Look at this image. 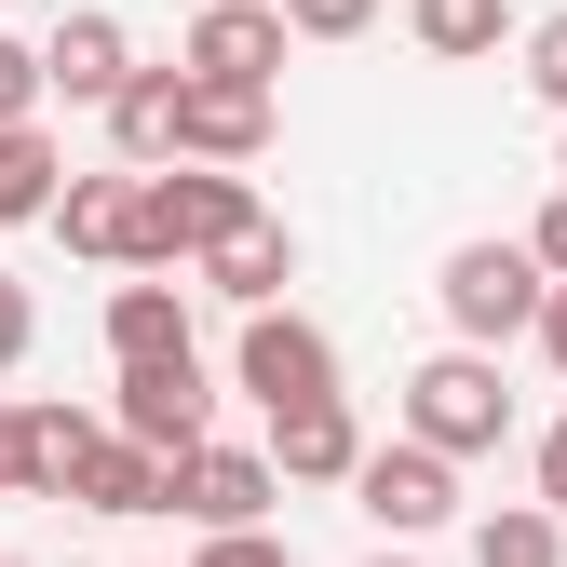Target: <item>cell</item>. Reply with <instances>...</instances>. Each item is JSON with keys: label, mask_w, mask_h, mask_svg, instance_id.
Here are the masks:
<instances>
[{"label": "cell", "mask_w": 567, "mask_h": 567, "mask_svg": "<svg viewBox=\"0 0 567 567\" xmlns=\"http://www.w3.org/2000/svg\"><path fill=\"white\" fill-rule=\"evenodd\" d=\"M244 163H176V176H150L135 163V203H122V270H189L203 244H217L230 217H244Z\"/></svg>", "instance_id": "obj_1"}, {"label": "cell", "mask_w": 567, "mask_h": 567, "mask_svg": "<svg viewBox=\"0 0 567 567\" xmlns=\"http://www.w3.org/2000/svg\"><path fill=\"white\" fill-rule=\"evenodd\" d=\"M405 433L419 446H446V460H486L514 433V392H501V365H486V351L460 338V351H433V365L405 379Z\"/></svg>", "instance_id": "obj_2"}, {"label": "cell", "mask_w": 567, "mask_h": 567, "mask_svg": "<svg viewBox=\"0 0 567 567\" xmlns=\"http://www.w3.org/2000/svg\"><path fill=\"white\" fill-rule=\"evenodd\" d=\"M540 284H554V270H540L527 244H460V257L433 270V298H446V324H460L473 351H501V338L540 324Z\"/></svg>", "instance_id": "obj_3"}, {"label": "cell", "mask_w": 567, "mask_h": 567, "mask_svg": "<svg viewBox=\"0 0 567 567\" xmlns=\"http://www.w3.org/2000/svg\"><path fill=\"white\" fill-rule=\"evenodd\" d=\"M203 419H217V392H203L189 351H150V365H122V392H109V433H122V446H150V460H189V446H203Z\"/></svg>", "instance_id": "obj_4"}, {"label": "cell", "mask_w": 567, "mask_h": 567, "mask_svg": "<svg viewBox=\"0 0 567 567\" xmlns=\"http://www.w3.org/2000/svg\"><path fill=\"white\" fill-rule=\"evenodd\" d=\"M338 486H351V501H365V527H392V540H419V527H446V514H460V460H446V446H419V433H405V446H365Z\"/></svg>", "instance_id": "obj_5"}, {"label": "cell", "mask_w": 567, "mask_h": 567, "mask_svg": "<svg viewBox=\"0 0 567 567\" xmlns=\"http://www.w3.org/2000/svg\"><path fill=\"white\" fill-rule=\"evenodd\" d=\"M270 501H284L270 446H217V433H203V446L163 473V514H189V527H270Z\"/></svg>", "instance_id": "obj_6"}, {"label": "cell", "mask_w": 567, "mask_h": 567, "mask_svg": "<svg viewBox=\"0 0 567 567\" xmlns=\"http://www.w3.org/2000/svg\"><path fill=\"white\" fill-rule=\"evenodd\" d=\"M230 379H244L257 405H311V392H338V338H324V324H298V311H244Z\"/></svg>", "instance_id": "obj_7"}, {"label": "cell", "mask_w": 567, "mask_h": 567, "mask_svg": "<svg viewBox=\"0 0 567 567\" xmlns=\"http://www.w3.org/2000/svg\"><path fill=\"white\" fill-rule=\"evenodd\" d=\"M176 68H189V82H284V14H270V0H203V14H189V41H176Z\"/></svg>", "instance_id": "obj_8"}, {"label": "cell", "mask_w": 567, "mask_h": 567, "mask_svg": "<svg viewBox=\"0 0 567 567\" xmlns=\"http://www.w3.org/2000/svg\"><path fill=\"white\" fill-rule=\"evenodd\" d=\"M270 150V95L257 82H189L176 68V163H257Z\"/></svg>", "instance_id": "obj_9"}, {"label": "cell", "mask_w": 567, "mask_h": 567, "mask_svg": "<svg viewBox=\"0 0 567 567\" xmlns=\"http://www.w3.org/2000/svg\"><path fill=\"white\" fill-rule=\"evenodd\" d=\"M189 270H203V284H217V298H230V311H270V298H284V284H298V230H284V217H257V203H244V217H230L217 244H203Z\"/></svg>", "instance_id": "obj_10"}, {"label": "cell", "mask_w": 567, "mask_h": 567, "mask_svg": "<svg viewBox=\"0 0 567 567\" xmlns=\"http://www.w3.org/2000/svg\"><path fill=\"white\" fill-rule=\"evenodd\" d=\"M351 460H365V419H351V392L270 405V473H284V486H338Z\"/></svg>", "instance_id": "obj_11"}, {"label": "cell", "mask_w": 567, "mask_h": 567, "mask_svg": "<svg viewBox=\"0 0 567 567\" xmlns=\"http://www.w3.org/2000/svg\"><path fill=\"white\" fill-rule=\"evenodd\" d=\"M122 68H135L122 14H54V41H41V95H68V109H109V95H122Z\"/></svg>", "instance_id": "obj_12"}, {"label": "cell", "mask_w": 567, "mask_h": 567, "mask_svg": "<svg viewBox=\"0 0 567 567\" xmlns=\"http://www.w3.org/2000/svg\"><path fill=\"white\" fill-rule=\"evenodd\" d=\"M163 473H176V460L122 446L109 419H95V446H82V473H68V501H82V514H163Z\"/></svg>", "instance_id": "obj_13"}, {"label": "cell", "mask_w": 567, "mask_h": 567, "mask_svg": "<svg viewBox=\"0 0 567 567\" xmlns=\"http://www.w3.org/2000/svg\"><path fill=\"white\" fill-rule=\"evenodd\" d=\"M150 351H189V284H109V365H150Z\"/></svg>", "instance_id": "obj_14"}, {"label": "cell", "mask_w": 567, "mask_h": 567, "mask_svg": "<svg viewBox=\"0 0 567 567\" xmlns=\"http://www.w3.org/2000/svg\"><path fill=\"white\" fill-rule=\"evenodd\" d=\"M109 150H122V163H176V68H122V95H109Z\"/></svg>", "instance_id": "obj_15"}, {"label": "cell", "mask_w": 567, "mask_h": 567, "mask_svg": "<svg viewBox=\"0 0 567 567\" xmlns=\"http://www.w3.org/2000/svg\"><path fill=\"white\" fill-rule=\"evenodd\" d=\"M122 203H135V176H54L41 217L68 230V257H122Z\"/></svg>", "instance_id": "obj_16"}, {"label": "cell", "mask_w": 567, "mask_h": 567, "mask_svg": "<svg viewBox=\"0 0 567 567\" xmlns=\"http://www.w3.org/2000/svg\"><path fill=\"white\" fill-rule=\"evenodd\" d=\"M473 567H567V514H540V501H501L473 527Z\"/></svg>", "instance_id": "obj_17"}, {"label": "cell", "mask_w": 567, "mask_h": 567, "mask_svg": "<svg viewBox=\"0 0 567 567\" xmlns=\"http://www.w3.org/2000/svg\"><path fill=\"white\" fill-rule=\"evenodd\" d=\"M54 176H68L54 135H41V122H0V230H28L41 203H54Z\"/></svg>", "instance_id": "obj_18"}, {"label": "cell", "mask_w": 567, "mask_h": 567, "mask_svg": "<svg viewBox=\"0 0 567 567\" xmlns=\"http://www.w3.org/2000/svg\"><path fill=\"white\" fill-rule=\"evenodd\" d=\"M405 28H419V54L473 68V54H501V0H405Z\"/></svg>", "instance_id": "obj_19"}, {"label": "cell", "mask_w": 567, "mask_h": 567, "mask_svg": "<svg viewBox=\"0 0 567 567\" xmlns=\"http://www.w3.org/2000/svg\"><path fill=\"white\" fill-rule=\"evenodd\" d=\"M82 446H95V419H82V405H28V486H41V501H68Z\"/></svg>", "instance_id": "obj_20"}, {"label": "cell", "mask_w": 567, "mask_h": 567, "mask_svg": "<svg viewBox=\"0 0 567 567\" xmlns=\"http://www.w3.org/2000/svg\"><path fill=\"white\" fill-rule=\"evenodd\" d=\"M270 14H284V41H365L379 0H270Z\"/></svg>", "instance_id": "obj_21"}, {"label": "cell", "mask_w": 567, "mask_h": 567, "mask_svg": "<svg viewBox=\"0 0 567 567\" xmlns=\"http://www.w3.org/2000/svg\"><path fill=\"white\" fill-rule=\"evenodd\" d=\"M0 122H41V41H0Z\"/></svg>", "instance_id": "obj_22"}, {"label": "cell", "mask_w": 567, "mask_h": 567, "mask_svg": "<svg viewBox=\"0 0 567 567\" xmlns=\"http://www.w3.org/2000/svg\"><path fill=\"white\" fill-rule=\"evenodd\" d=\"M28 338H41V311H28V284H14V270H0V379H14V365H28Z\"/></svg>", "instance_id": "obj_23"}, {"label": "cell", "mask_w": 567, "mask_h": 567, "mask_svg": "<svg viewBox=\"0 0 567 567\" xmlns=\"http://www.w3.org/2000/svg\"><path fill=\"white\" fill-rule=\"evenodd\" d=\"M527 82L567 109V14H554V28H527Z\"/></svg>", "instance_id": "obj_24"}, {"label": "cell", "mask_w": 567, "mask_h": 567, "mask_svg": "<svg viewBox=\"0 0 567 567\" xmlns=\"http://www.w3.org/2000/svg\"><path fill=\"white\" fill-rule=\"evenodd\" d=\"M527 257H540V270L567 284V189H554V203H540V217H527Z\"/></svg>", "instance_id": "obj_25"}, {"label": "cell", "mask_w": 567, "mask_h": 567, "mask_svg": "<svg viewBox=\"0 0 567 567\" xmlns=\"http://www.w3.org/2000/svg\"><path fill=\"white\" fill-rule=\"evenodd\" d=\"M28 486V405H0V501Z\"/></svg>", "instance_id": "obj_26"}, {"label": "cell", "mask_w": 567, "mask_h": 567, "mask_svg": "<svg viewBox=\"0 0 567 567\" xmlns=\"http://www.w3.org/2000/svg\"><path fill=\"white\" fill-rule=\"evenodd\" d=\"M540 514H567V419L540 433Z\"/></svg>", "instance_id": "obj_27"}, {"label": "cell", "mask_w": 567, "mask_h": 567, "mask_svg": "<svg viewBox=\"0 0 567 567\" xmlns=\"http://www.w3.org/2000/svg\"><path fill=\"white\" fill-rule=\"evenodd\" d=\"M540 351H554V379H567V284H540V324H527Z\"/></svg>", "instance_id": "obj_28"}, {"label": "cell", "mask_w": 567, "mask_h": 567, "mask_svg": "<svg viewBox=\"0 0 567 567\" xmlns=\"http://www.w3.org/2000/svg\"><path fill=\"white\" fill-rule=\"evenodd\" d=\"M365 567H405V554H365Z\"/></svg>", "instance_id": "obj_29"}, {"label": "cell", "mask_w": 567, "mask_h": 567, "mask_svg": "<svg viewBox=\"0 0 567 567\" xmlns=\"http://www.w3.org/2000/svg\"><path fill=\"white\" fill-rule=\"evenodd\" d=\"M0 567H14V554H0Z\"/></svg>", "instance_id": "obj_30"}]
</instances>
